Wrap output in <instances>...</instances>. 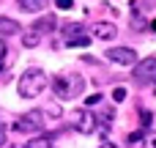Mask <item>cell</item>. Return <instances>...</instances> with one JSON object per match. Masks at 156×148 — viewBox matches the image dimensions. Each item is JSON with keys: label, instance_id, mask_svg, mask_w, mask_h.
Here are the masks:
<instances>
[{"label": "cell", "instance_id": "obj_1", "mask_svg": "<svg viewBox=\"0 0 156 148\" xmlns=\"http://www.w3.org/2000/svg\"><path fill=\"white\" fill-rule=\"evenodd\" d=\"M82 91H85V77L80 71H63V74H58L52 80V93L58 99H63V102L77 99Z\"/></svg>", "mask_w": 156, "mask_h": 148}, {"label": "cell", "instance_id": "obj_2", "mask_svg": "<svg viewBox=\"0 0 156 148\" xmlns=\"http://www.w3.org/2000/svg\"><path fill=\"white\" fill-rule=\"evenodd\" d=\"M47 74H44V69H27L22 77H19V85H16V91H19V96L22 99H33V96H38L41 91H47Z\"/></svg>", "mask_w": 156, "mask_h": 148}, {"label": "cell", "instance_id": "obj_3", "mask_svg": "<svg viewBox=\"0 0 156 148\" xmlns=\"http://www.w3.org/2000/svg\"><path fill=\"white\" fill-rule=\"evenodd\" d=\"M14 129H19V132H41L44 129V115H41V110H33V113H25V115H19L16 118V124H14Z\"/></svg>", "mask_w": 156, "mask_h": 148}, {"label": "cell", "instance_id": "obj_4", "mask_svg": "<svg viewBox=\"0 0 156 148\" xmlns=\"http://www.w3.org/2000/svg\"><path fill=\"white\" fill-rule=\"evenodd\" d=\"M134 80L140 85H156V58H145L134 69Z\"/></svg>", "mask_w": 156, "mask_h": 148}, {"label": "cell", "instance_id": "obj_5", "mask_svg": "<svg viewBox=\"0 0 156 148\" xmlns=\"http://www.w3.org/2000/svg\"><path fill=\"white\" fill-rule=\"evenodd\" d=\"M107 58L115 60V63H121V66L137 63V52H134L132 47H110V49H107Z\"/></svg>", "mask_w": 156, "mask_h": 148}, {"label": "cell", "instance_id": "obj_6", "mask_svg": "<svg viewBox=\"0 0 156 148\" xmlns=\"http://www.w3.org/2000/svg\"><path fill=\"white\" fill-rule=\"evenodd\" d=\"M77 132L80 135H93L96 132V113H90L88 107L77 110Z\"/></svg>", "mask_w": 156, "mask_h": 148}, {"label": "cell", "instance_id": "obj_7", "mask_svg": "<svg viewBox=\"0 0 156 148\" xmlns=\"http://www.w3.org/2000/svg\"><path fill=\"white\" fill-rule=\"evenodd\" d=\"M110 124H112V107H107V110H101L96 115V132H99V137H107Z\"/></svg>", "mask_w": 156, "mask_h": 148}, {"label": "cell", "instance_id": "obj_8", "mask_svg": "<svg viewBox=\"0 0 156 148\" xmlns=\"http://www.w3.org/2000/svg\"><path fill=\"white\" fill-rule=\"evenodd\" d=\"M93 36H96V38L110 41V38H115V36H118V27H115L112 22H99V25L93 27Z\"/></svg>", "mask_w": 156, "mask_h": 148}, {"label": "cell", "instance_id": "obj_9", "mask_svg": "<svg viewBox=\"0 0 156 148\" xmlns=\"http://www.w3.org/2000/svg\"><path fill=\"white\" fill-rule=\"evenodd\" d=\"M55 27H58L55 14H52V16H41V19L33 22V30H36V33H49V30H55Z\"/></svg>", "mask_w": 156, "mask_h": 148}, {"label": "cell", "instance_id": "obj_10", "mask_svg": "<svg viewBox=\"0 0 156 148\" xmlns=\"http://www.w3.org/2000/svg\"><path fill=\"white\" fill-rule=\"evenodd\" d=\"M16 33H22L19 22H14L11 16H0V36H16Z\"/></svg>", "mask_w": 156, "mask_h": 148}, {"label": "cell", "instance_id": "obj_11", "mask_svg": "<svg viewBox=\"0 0 156 148\" xmlns=\"http://www.w3.org/2000/svg\"><path fill=\"white\" fill-rule=\"evenodd\" d=\"M19 8L27 11V14H33V11H41L44 8V0H19Z\"/></svg>", "mask_w": 156, "mask_h": 148}, {"label": "cell", "instance_id": "obj_12", "mask_svg": "<svg viewBox=\"0 0 156 148\" xmlns=\"http://www.w3.org/2000/svg\"><path fill=\"white\" fill-rule=\"evenodd\" d=\"M25 148H52V140H49L47 135H38V137L27 140V146H25Z\"/></svg>", "mask_w": 156, "mask_h": 148}, {"label": "cell", "instance_id": "obj_13", "mask_svg": "<svg viewBox=\"0 0 156 148\" xmlns=\"http://www.w3.org/2000/svg\"><path fill=\"white\" fill-rule=\"evenodd\" d=\"M137 148H156V135H151V132H145L137 143H134Z\"/></svg>", "mask_w": 156, "mask_h": 148}, {"label": "cell", "instance_id": "obj_14", "mask_svg": "<svg viewBox=\"0 0 156 148\" xmlns=\"http://www.w3.org/2000/svg\"><path fill=\"white\" fill-rule=\"evenodd\" d=\"M22 44L33 49V47L38 44V33H36V30H30V33H25V36H22Z\"/></svg>", "mask_w": 156, "mask_h": 148}, {"label": "cell", "instance_id": "obj_15", "mask_svg": "<svg viewBox=\"0 0 156 148\" xmlns=\"http://www.w3.org/2000/svg\"><path fill=\"white\" fill-rule=\"evenodd\" d=\"M69 47H88V38L85 36H74V38H69Z\"/></svg>", "mask_w": 156, "mask_h": 148}, {"label": "cell", "instance_id": "obj_16", "mask_svg": "<svg viewBox=\"0 0 156 148\" xmlns=\"http://www.w3.org/2000/svg\"><path fill=\"white\" fill-rule=\"evenodd\" d=\"M5 55H8V47H5V41L0 38V71H3V66H5Z\"/></svg>", "mask_w": 156, "mask_h": 148}, {"label": "cell", "instance_id": "obj_17", "mask_svg": "<svg viewBox=\"0 0 156 148\" xmlns=\"http://www.w3.org/2000/svg\"><path fill=\"white\" fill-rule=\"evenodd\" d=\"M85 104L90 107V104H101V93H90L88 99H85Z\"/></svg>", "mask_w": 156, "mask_h": 148}, {"label": "cell", "instance_id": "obj_18", "mask_svg": "<svg viewBox=\"0 0 156 148\" xmlns=\"http://www.w3.org/2000/svg\"><path fill=\"white\" fill-rule=\"evenodd\" d=\"M55 5H58V8H63V11H69V8L74 5V0H55Z\"/></svg>", "mask_w": 156, "mask_h": 148}, {"label": "cell", "instance_id": "obj_19", "mask_svg": "<svg viewBox=\"0 0 156 148\" xmlns=\"http://www.w3.org/2000/svg\"><path fill=\"white\" fill-rule=\"evenodd\" d=\"M112 96H115V102H123V99H126V88H115Z\"/></svg>", "mask_w": 156, "mask_h": 148}, {"label": "cell", "instance_id": "obj_20", "mask_svg": "<svg viewBox=\"0 0 156 148\" xmlns=\"http://www.w3.org/2000/svg\"><path fill=\"white\" fill-rule=\"evenodd\" d=\"M140 118H143V124H145V126L151 124V113H148V110H143V113H140Z\"/></svg>", "mask_w": 156, "mask_h": 148}, {"label": "cell", "instance_id": "obj_21", "mask_svg": "<svg viewBox=\"0 0 156 148\" xmlns=\"http://www.w3.org/2000/svg\"><path fill=\"white\" fill-rule=\"evenodd\" d=\"M0 146H5V126L0 124Z\"/></svg>", "mask_w": 156, "mask_h": 148}, {"label": "cell", "instance_id": "obj_22", "mask_svg": "<svg viewBox=\"0 0 156 148\" xmlns=\"http://www.w3.org/2000/svg\"><path fill=\"white\" fill-rule=\"evenodd\" d=\"M99 148H118V146H112V143H101Z\"/></svg>", "mask_w": 156, "mask_h": 148}, {"label": "cell", "instance_id": "obj_23", "mask_svg": "<svg viewBox=\"0 0 156 148\" xmlns=\"http://www.w3.org/2000/svg\"><path fill=\"white\" fill-rule=\"evenodd\" d=\"M11 148H16V146H11Z\"/></svg>", "mask_w": 156, "mask_h": 148}]
</instances>
